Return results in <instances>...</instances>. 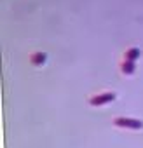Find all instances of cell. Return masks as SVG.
I'll use <instances>...</instances> for the list:
<instances>
[{
	"label": "cell",
	"instance_id": "obj_1",
	"mask_svg": "<svg viewBox=\"0 0 143 148\" xmlns=\"http://www.w3.org/2000/svg\"><path fill=\"white\" fill-rule=\"evenodd\" d=\"M113 125L117 127H124V129H143V122L136 120V119H127V117H117L113 119Z\"/></svg>",
	"mask_w": 143,
	"mask_h": 148
},
{
	"label": "cell",
	"instance_id": "obj_2",
	"mask_svg": "<svg viewBox=\"0 0 143 148\" xmlns=\"http://www.w3.org/2000/svg\"><path fill=\"white\" fill-rule=\"evenodd\" d=\"M115 98H117L115 92H101V94H98V96H93V98L89 99V105H93V106H103V105L112 103Z\"/></svg>",
	"mask_w": 143,
	"mask_h": 148
},
{
	"label": "cell",
	"instance_id": "obj_3",
	"mask_svg": "<svg viewBox=\"0 0 143 148\" xmlns=\"http://www.w3.org/2000/svg\"><path fill=\"white\" fill-rule=\"evenodd\" d=\"M45 59H47V54L45 52H35V54H32V63L35 66H42L45 63Z\"/></svg>",
	"mask_w": 143,
	"mask_h": 148
},
{
	"label": "cell",
	"instance_id": "obj_4",
	"mask_svg": "<svg viewBox=\"0 0 143 148\" xmlns=\"http://www.w3.org/2000/svg\"><path fill=\"white\" fill-rule=\"evenodd\" d=\"M122 73H126V75H133L134 73V70H136V64H134V61H129V59H126L124 63H122Z\"/></svg>",
	"mask_w": 143,
	"mask_h": 148
},
{
	"label": "cell",
	"instance_id": "obj_5",
	"mask_svg": "<svg viewBox=\"0 0 143 148\" xmlns=\"http://www.w3.org/2000/svg\"><path fill=\"white\" fill-rule=\"evenodd\" d=\"M140 54H141V52H140V49L131 47V49H127V51H126V54H124V56H126V59H129V61H136V59L140 58Z\"/></svg>",
	"mask_w": 143,
	"mask_h": 148
}]
</instances>
